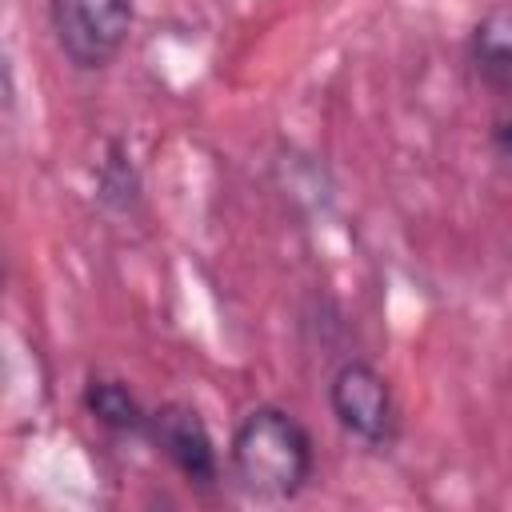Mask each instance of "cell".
Instances as JSON below:
<instances>
[{
	"instance_id": "6da1fadb",
	"label": "cell",
	"mask_w": 512,
	"mask_h": 512,
	"mask_svg": "<svg viewBox=\"0 0 512 512\" xmlns=\"http://www.w3.org/2000/svg\"><path fill=\"white\" fill-rule=\"evenodd\" d=\"M232 472L252 496L288 500L312 476V436L292 412L260 404L232 432Z\"/></svg>"
},
{
	"instance_id": "277c9868",
	"label": "cell",
	"mask_w": 512,
	"mask_h": 512,
	"mask_svg": "<svg viewBox=\"0 0 512 512\" xmlns=\"http://www.w3.org/2000/svg\"><path fill=\"white\" fill-rule=\"evenodd\" d=\"M144 436L172 460V468L188 484H196V488H212L216 484L220 456H216L208 424L200 420L196 408H188V404H160L156 412H148Z\"/></svg>"
},
{
	"instance_id": "52a82bcc",
	"label": "cell",
	"mask_w": 512,
	"mask_h": 512,
	"mask_svg": "<svg viewBox=\"0 0 512 512\" xmlns=\"http://www.w3.org/2000/svg\"><path fill=\"white\" fill-rule=\"evenodd\" d=\"M136 192H140L136 168L128 164V152L120 144H112L108 148V160L100 164V200L112 204V208H132L136 204Z\"/></svg>"
},
{
	"instance_id": "7a4b0ae2",
	"label": "cell",
	"mask_w": 512,
	"mask_h": 512,
	"mask_svg": "<svg viewBox=\"0 0 512 512\" xmlns=\"http://www.w3.org/2000/svg\"><path fill=\"white\" fill-rule=\"evenodd\" d=\"M48 16L76 68H104L128 40L132 0H48Z\"/></svg>"
},
{
	"instance_id": "ba28073f",
	"label": "cell",
	"mask_w": 512,
	"mask_h": 512,
	"mask_svg": "<svg viewBox=\"0 0 512 512\" xmlns=\"http://www.w3.org/2000/svg\"><path fill=\"white\" fill-rule=\"evenodd\" d=\"M496 148H500L504 156H512V120H500V124H496Z\"/></svg>"
},
{
	"instance_id": "8992f818",
	"label": "cell",
	"mask_w": 512,
	"mask_h": 512,
	"mask_svg": "<svg viewBox=\"0 0 512 512\" xmlns=\"http://www.w3.org/2000/svg\"><path fill=\"white\" fill-rule=\"evenodd\" d=\"M84 408L92 420H100L112 432H144V424H148V412L136 404V396L120 380L92 376L84 384Z\"/></svg>"
},
{
	"instance_id": "3957f363",
	"label": "cell",
	"mask_w": 512,
	"mask_h": 512,
	"mask_svg": "<svg viewBox=\"0 0 512 512\" xmlns=\"http://www.w3.org/2000/svg\"><path fill=\"white\" fill-rule=\"evenodd\" d=\"M328 404H332V416L340 420V428L352 432L356 440L376 444V448L392 444L396 400H392L388 380L372 364H364V360L344 364L328 384Z\"/></svg>"
},
{
	"instance_id": "5b68a950",
	"label": "cell",
	"mask_w": 512,
	"mask_h": 512,
	"mask_svg": "<svg viewBox=\"0 0 512 512\" xmlns=\"http://www.w3.org/2000/svg\"><path fill=\"white\" fill-rule=\"evenodd\" d=\"M468 60L484 84L512 88V4L492 8L476 24V32L468 40Z\"/></svg>"
}]
</instances>
